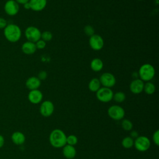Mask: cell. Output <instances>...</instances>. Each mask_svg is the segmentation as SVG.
Returning a JSON list of instances; mask_svg holds the SVG:
<instances>
[{"label": "cell", "mask_w": 159, "mask_h": 159, "mask_svg": "<svg viewBox=\"0 0 159 159\" xmlns=\"http://www.w3.org/2000/svg\"><path fill=\"white\" fill-rule=\"evenodd\" d=\"M108 116L113 120H119L124 119L125 116L124 109L119 105H112L107 109Z\"/></svg>", "instance_id": "5b68a950"}, {"label": "cell", "mask_w": 159, "mask_h": 159, "mask_svg": "<svg viewBox=\"0 0 159 159\" xmlns=\"http://www.w3.org/2000/svg\"><path fill=\"white\" fill-rule=\"evenodd\" d=\"M52 37H53V35L52 32L50 31L45 30L42 33H41V39L44 40L45 42L50 41L52 39Z\"/></svg>", "instance_id": "484cf974"}, {"label": "cell", "mask_w": 159, "mask_h": 159, "mask_svg": "<svg viewBox=\"0 0 159 159\" xmlns=\"http://www.w3.org/2000/svg\"><path fill=\"white\" fill-rule=\"evenodd\" d=\"M84 32L86 35L91 37L94 34V29L92 25H87L84 27Z\"/></svg>", "instance_id": "4316f807"}, {"label": "cell", "mask_w": 159, "mask_h": 159, "mask_svg": "<svg viewBox=\"0 0 159 159\" xmlns=\"http://www.w3.org/2000/svg\"><path fill=\"white\" fill-rule=\"evenodd\" d=\"M78 143V138L75 135H70L68 136H66V144L75 146Z\"/></svg>", "instance_id": "d4e9b609"}, {"label": "cell", "mask_w": 159, "mask_h": 159, "mask_svg": "<svg viewBox=\"0 0 159 159\" xmlns=\"http://www.w3.org/2000/svg\"><path fill=\"white\" fill-rule=\"evenodd\" d=\"M54 105L50 101L46 100L42 102L40 106V112L43 117H47L52 115L54 112Z\"/></svg>", "instance_id": "30bf717a"}, {"label": "cell", "mask_w": 159, "mask_h": 159, "mask_svg": "<svg viewBox=\"0 0 159 159\" xmlns=\"http://www.w3.org/2000/svg\"><path fill=\"white\" fill-rule=\"evenodd\" d=\"M130 137L132 139H133L134 140H135V139H137L139 137V133L136 130H132L130 132Z\"/></svg>", "instance_id": "1f68e13d"}, {"label": "cell", "mask_w": 159, "mask_h": 159, "mask_svg": "<svg viewBox=\"0 0 159 159\" xmlns=\"http://www.w3.org/2000/svg\"><path fill=\"white\" fill-rule=\"evenodd\" d=\"M156 89L155 88V85L150 81L147 82L145 84H144V86H143V91H145V93L147 94H152L155 93Z\"/></svg>", "instance_id": "7402d4cb"}, {"label": "cell", "mask_w": 159, "mask_h": 159, "mask_svg": "<svg viewBox=\"0 0 159 159\" xmlns=\"http://www.w3.org/2000/svg\"><path fill=\"white\" fill-rule=\"evenodd\" d=\"M121 127L124 130L130 131L133 128V124L127 119H122L121 122Z\"/></svg>", "instance_id": "cb8c5ba5"}, {"label": "cell", "mask_w": 159, "mask_h": 159, "mask_svg": "<svg viewBox=\"0 0 159 159\" xmlns=\"http://www.w3.org/2000/svg\"><path fill=\"white\" fill-rule=\"evenodd\" d=\"M63 156L67 159H73L76 155V150L74 146L66 144L62 150Z\"/></svg>", "instance_id": "2e32d148"}, {"label": "cell", "mask_w": 159, "mask_h": 159, "mask_svg": "<svg viewBox=\"0 0 159 159\" xmlns=\"http://www.w3.org/2000/svg\"><path fill=\"white\" fill-rule=\"evenodd\" d=\"M97 99L102 102H108L112 99L113 91L111 88L101 87L96 92Z\"/></svg>", "instance_id": "277c9868"}, {"label": "cell", "mask_w": 159, "mask_h": 159, "mask_svg": "<svg viewBox=\"0 0 159 159\" xmlns=\"http://www.w3.org/2000/svg\"><path fill=\"white\" fill-rule=\"evenodd\" d=\"M101 83L98 78H94L91 80L88 84V88L92 92H96L101 88Z\"/></svg>", "instance_id": "ffe728a7"}, {"label": "cell", "mask_w": 159, "mask_h": 159, "mask_svg": "<svg viewBox=\"0 0 159 159\" xmlns=\"http://www.w3.org/2000/svg\"><path fill=\"white\" fill-rule=\"evenodd\" d=\"M4 9L7 15L14 16L19 12V5L15 0H8L5 2Z\"/></svg>", "instance_id": "8fae6325"}, {"label": "cell", "mask_w": 159, "mask_h": 159, "mask_svg": "<svg viewBox=\"0 0 159 159\" xmlns=\"http://www.w3.org/2000/svg\"><path fill=\"white\" fill-rule=\"evenodd\" d=\"M4 35L9 42L15 43L20 40L22 35V31L17 25L9 24L4 29Z\"/></svg>", "instance_id": "7a4b0ae2"}, {"label": "cell", "mask_w": 159, "mask_h": 159, "mask_svg": "<svg viewBox=\"0 0 159 159\" xmlns=\"http://www.w3.org/2000/svg\"><path fill=\"white\" fill-rule=\"evenodd\" d=\"M19 4H24L29 1V0H15Z\"/></svg>", "instance_id": "d6a6232c"}, {"label": "cell", "mask_w": 159, "mask_h": 159, "mask_svg": "<svg viewBox=\"0 0 159 159\" xmlns=\"http://www.w3.org/2000/svg\"><path fill=\"white\" fill-rule=\"evenodd\" d=\"M47 73L44 70H42V71H39V73H38V75H37V78L40 81L45 80L47 78Z\"/></svg>", "instance_id": "f546056e"}, {"label": "cell", "mask_w": 159, "mask_h": 159, "mask_svg": "<svg viewBox=\"0 0 159 159\" xmlns=\"http://www.w3.org/2000/svg\"><path fill=\"white\" fill-rule=\"evenodd\" d=\"M12 140L16 145H22L24 143L25 137L24 135L20 132H16L12 135Z\"/></svg>", "instance_id": "d6986e66"}, {"label": "cell", "mask_w": 159, "mask_h": 159, "mask_svg": "<svg viewBox=\"0 0 159 159\" xmlns=\"http://www.w3.org/2000/svg\"><path fill=\"white\" fill-rule=\"evenodd\" d=\"M134 140L132 139L130 136L124 137L121 142V144L122 147L126 149H129L132 148L134 146Z\"/></svg>", "instance_id": "44dd1931"}, {"label": "cell", "mask_w": 159, "mask_h": 159, "mask_svg": "<svg viewBox=\"0 0 159 159\" xmlns=\"http://www.w3.org/2000/svg\"><path fill=\"white\" fill-rule=\"evenodd\" d=\"M30 9L38 12L45 9L47 4V0H29Z\"/></svg>", "instance_id": "5bb4252c"}, {"label": "cell", "mask_w": 159, "mask_h": 159, "mask_svg": "<svg viewBox=\"0 0 159 159\" xmlns=\"http://www.w3.org/2000/svg\"><path fill=\"white\" fill-rule=\"evenodd\" d=\"M24 9H30V6L29 2H28L25 3V4H24Z\"/></svg>", "instance_id": "836d02e7"}, {"label": "cell", "mask_w": 159, "mask_h": 159, "mask_svg": "<svg viewBox=\"0 0 159 159\" xmlns=\"http://www.w3.org/2000/svg\"><path fill=\"white\" fill-rule=\"evenodd\" d=\"M40 85L41 81L35 76L29 77L25 81V86L30 90L38 89Z\"/></svg>", "instance_id": "9a60e30c"}, {"label": "cell", "mask_w": 159, "mask_h": 159, "mask_svg": "<svg viewBox=\"0 0 159 159\" xmlns=\"http://www.w3.org/2000/svg\"><path fill=\"white\" fill-rule=\"evenodd\" d=\"M89 44L93 50L98 51L103 48L104 42L102 37L101 35L94 34L89 37Z\"/></svg>", "instance_id": "9c48e42d"}, {"label": "cell", "mask_w": 159, "mask_h": 159, "mask_svg": "<svg viewBox=\"0 0 159 159\" xmlns=\"http://www.w3.org/2000/svg\"><path fill=\"white\" fill-rule=\"evenodd\" d=\"M7 25V20L5 19L0 17V29H4Z\"/></svg>", "instance_id": "4dcf8cb0"}, {"label": "cell", "mask_w": 159, "mask_h": 159, "mask_svg": "<svg viewBox=\"0 0 159 159\" xmlns=\"http://www.w3.org/2000/svg\"><path fill=\"white\" fill-rule=\"evenodd\" d=\"M99 80L101 84H102L103 87L109 88L114 86L116 83V80L114 75L109 72H106L102 73Z\"/></svg>", "instance_id": "ba28073f"}, {"label": "cell", "mask_w": 159, "mask_h": 159, "mask_svg": "<svg viewBox=\"0 0 159 159\" xmlns=\"http://www.w3.org/2000/svg\"><path fill=\"white\" fill-rule=\"evenodd\" d=\"M49 142L55 148H63L66 144V135L61 129H55L50 134Z\"/></svg>", "instance_id": "6da1fadb"}, {"label": "cell", "mask_w": 159, "mask_h": 159, "mask_svg": "<svg viewBox=\"0 0 159 159\" xmlns=\"http://www.w3.org/2000/svg\"><path fill=\"white\" fill-rule=\"evenodd\" d=\"M139 76L143 81H150L155 75V68L149 63L142 65L139 70Z\"/></svg>", "instance_id": "3957f363"}, {"label": "cell", "mask_w": 159, "mask_h": 159, "mask_svg": "<svg viewBox=\"0 0 159 159\" xmlns=\"http://www.w3.org/2000/svg\"><path fill=\"white\" fill-rule=\"evenodd\" d=\"M138 1H142V0H138Z\"/></svg>", "instance_id": "d590c367"}, {"label": "cell", "mask_w": 159, "mask_h": 159, "mask_svg": "<svg viewBox=\"0 0 159 159\" xmlns=\"http://www.w3.org/2000/svg\"><path fill=\"white\" fill-rule=\"evenodd\" d=\"M4 144V138L2 135H0V148Z\"/></svg>", "instance_id": "e575fe53"}, {"label": "cell", "mask_w": 159, "mask_h": 159, "mask_svg": "<svg viewBox=\"0 0 159 159\" xmlns=\"http://www.w3.org/2000/svg\"><path fill=\"white\" fill-rule=\"evenodd\" d=\"M150 140L146 136H139L134 140V145L137 150L139 152H145L150 147Z\"/></svg>", "instance_id": "8992f818"}, {"label": "cell", "mask_w": 159, "mask_h": 159, "mask_svg": "<svg viewBox=\"0 0 159 159\" xmlns=\"http://www.w3.org/2000/svg\"><path fill=\"white\" fill-rule=\"evenodd\" d=\"M35 43L37 49H43L46 46V42L42 40L41 39L37 41Z\"/></svg>", "instance_id": "f1b7e54d"}, {"label": "cell", "mask_w": 159, "mask_h": 159, "mask_svg": "<svg viewBox=\"0 0 159 159\" xmlns=\"http://www.w3.org/2000/svg\"><path fill=\"white\" fill-rule=\"evenodd\" d=\"M152 139L154 142V143L157 145H159V130H157L156 131L154 132L152 135Z\"/></svg>", "instance_id": "83f0119b"}, {"label": "cell", "mask_w": 159, "mask_h": 159, "mask_svg": "<svg viewBox=\"0 0 159 159\" xmlns=\"http://www.w3.org/2000/svg\"><path fill=\"white\" fill-rule=\"evenodd\" d=\"M125 98L126 96L124 93H123L122 91H118L113 94L112 99H114V101H116V102L120 103L124 101Z\"/></svg>", "instance_id": "603a6c76"}, {"label": "cell", "mask_w": 159, "mask_h": 159, "mask_svg": "<svg viewBox=\"0 0 159 159\" xmlns=\"http://www.w3.org/2000/svg\"><path fill=\"white\" fill-rule=\"evenodd\" d=\"M43 99V94L39 89L30 90L28 94L29 101L34 104L40 103Z\"/></svg>", "instance_id": "4fadbf2b"}, {"label": "cell", "mask_w": 159, "mask_h": 159, "mask_svg": "<svg viewBox=\"0 0 159 159\" xmlns=\"http://www.w3.org/2000/svg\"><path fill=\"white\" fill-rule=\"evenodd\" d=\"M143 81L140 78H137L131 81L129 85V89L132 93L137 94L141 93L143 91Z\"/></svg>", "instance_id": "7c38bea8"}, {"label": "cell", "mask_w": 159, "mask_h": 159, "mask_svg": "<svg viewBox=\"0 0 159 159\" xmlns=\"http://www.w3.org/2000/svg\"><path fill=\"white\" fill-rule=\"evenodd\" d=\"M21 49L24 53L26 55H32L35 52L37 48L35 43L27 41L22 44Z\"/></svg>", "instance_id": "e0dca14e"}, {"label": "cell", "mask_w": 159, "mask_h": 159, "mask_svg": "<svg viewBox=\"0 0 159 159\" xmlns=\"http://www.w3.org/2000/svg\"><path fill=\"white\" fill-rule=\"evenodd\" d=\"M103 66H104V64L102 61L98 58H95L93 59L90 63V66L91 70L96 72L100 71L102 69Z\"/></svg>", "instance_id": "ac0fdd59"}, {"label": "cell", "mask_w": 159, "mask_h": 159, "mask_svg": "<svg viewBox=\"0 0 159 159\" xmlns=\"http://www.w3.org/2000/svg\"><path fill=\"white\" fill-rule=\"evenodd\" d=\"M40 30L35 26H29L25 30V36L27 41L35 43L41 39Z\"/></svg>", "instance_id": "52a82bcc"}]
</instances>
